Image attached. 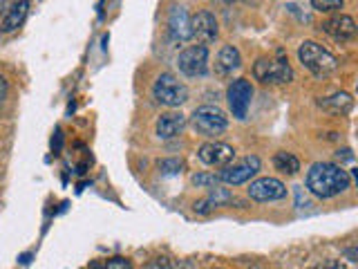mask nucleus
Wrapping results in <instances>:
<instances>
[{
    "instance_id": "nucleus-1",
    "label": "nucleus",
    "mask_w": 358,
    "mask_h": 269,
    "mask_svg": "<svg viewBox=\"0 0 358 269\" xmlns=\"http://www.w3.org/2000/svg\"><path fill=\"white\" fill-rule=\"evenodd\" d=\"M352 186L350 173L343 166L331 162H316L307 171V188L320 200L336 198Z\"/></svg>"
},
{
    "instance_id": "nucleus-2",
    "label": "nucleus",
    "mask_w": 358,
    "mask_h": 269,
    "mask_svg": "<svg viewBox=\"0 0 358 269\" xmlns=\"http://www.w3.org/2000/svg\"><path fill=\"white\" fill-rule=\"evenodd\" d=\"M298 59L309 72L318 74V76L331 74L336 67H338V59H336V56L327 48H322V45L316 43V41L302 43L300 50H298Z\"/></svg>"
},
{
    "instance_id": "nucleus-3",
    "label": "nucleus",
    "mask_w": 358,
    "mask_h": 269,
    "mask_svg": "<svg viewBox=\"0 0 358 269\" xmlns=\"http://www.w3.org/2000/svg\"><path fill=\"white\" fill-rule=\"evenodd\" d=\"M253 76L262 83H289L294 78V70H291L289 61L278 52V56H262L253 65Z\"/></svg>"
},
{
    "instance_id": "nucleus-4",
    "label": "nucleus",
    "mask_w": 358,
    "mask_h": 269,
    "mask_svg": "<svg viewBox=\"0 0 358 269\" xmlns=\"http://www.w3.org/2000/svg\"><path fill=\"white\" fill-rule=\"evenodd\" d=\"M152 95L157 99V104L168 108H179L188 101V88L175 74L166 72L157 76V81L152 85Z\"/></svg>"
},
{
    "instance_id": "nucleus-5",
    "label": "nucleus",
    "mask_w": 358,
    "mask_h": 269,
    "mask_svg": "<svg viewBox=\"0 0 358 269\" xmlns=\"http://www.w3.org/2000/svg\"><path fill=\"white\" fill-rule=\"evenodd\" d=\"M190 121H193V128L204 137H217L229 128V117L217 106H199Z\"/></svg>"
},
{
    "instance_id": "nucleus-6",
    "label": "nucleus",
    "mask_w": 358,
    "mask_h": 269,
    "mask_svg": "<svg viewBox=\"0 0 358 269\" xmlns=\"http://www.w3.org/2000/svg\"><path fill=\"white\" fill-rule=\"evenodd\" d=\"M260 171V157L249 155L242 157L238 162H229L227 166H222V171L217 173V179L229 186H240Z\"/></svg>"
},
{
    "instance_id": "nucleus-7",
    "label": "nucleus",
    "mask_w": 358,
    "mask_h": 269,
    "mask_svg": "<svg viewBox=\"0 0 358 269\" xmlns=\"http://www.w3.org/2000/svg\"><path fill=\"white\" fill-rule=\"evenodd\" d=\"M179 72L186 76H204L208 72V48L206 45H188L177 56Z\"/></svg>"
},
{
    "instance_id": "nucleus-8",
    "label": "nucleus",
    "mask_w": 358,
    "mask_h": 269,
    "mask_svg": "<svg viewBox=\"0 0 358 269\" xmlns=\"http://www.w3.org/2000/svg\"><path fill=\"white\" fill-rule=\"evenodd\" d=\"M227 99H229V108L233 112V117L244 121L246 112L251 108V99H253V85L249 78H235L227 90Z\"/></svg>"
},
{
    "instance_id": "nucleus-9",
    "label": "nucleus",
    "mask_w": 358,
    "mask_h": 269,
    "mask_svg": "<svg viewBox=\"0 0 358 269\" xmlns=\"http://www.w3.org/2000/svg\"><path fill=\"white\" fill-rule=\"evenodd\" d=\"M249 198L255 202H273L287 198V186L275 177H260L249 184Z\"/></svg>"
},
{
    "instance_id": "nucleus-10",
    "label": "nucleus",
    "mask_w": 358,
    "mask_h": 269,
    "mask_svg": "<svg viewBox=\"0 0 358 269\" xmlns=\"http://www.w3.org/2000/svg\"><path fill=\"white\" fill-rule=\"evenodd\" d=\"M197 155L206 166H227L235 160V149L224 142H208L199 146Z\"/></svg>"
},
{
    "instance_id": "nucleus-11",
    "label": "nucleus",
    "mask_w": 358,
    "mask_h": 269,
    "mask_svg": "<svg viewBox=\"0 0 358 269\" xmlns=\"http://www.w3.org/2000/svg\"><path fill=\"white\" fill-rule=\"evenodd\" d=\"M190 32H193V39H197L201 45L215 41L217 39V18L206 9L197 11V14L190 18Z\"/></svg>"
},
{
    "instance_id": "nucleus-12",
    "label": "nucleus",
    "mask_w": 358,
    "mask_h": 269,
    "mask_svg": "<svg viewBox=\"0 0 358 269\" xmlns=\"http://www.w3.org/2000/svg\"><path fill=\"white\" fill-rule=\"evenodd\" d=\"M322 32H327L334 41L345 43V41H350V39L356 36V22H354L352 16L338 14V16H334V18H329L327 22H324Z\"/></svg>"
},
{
    "instance_id": "nucleus-13",
    "label": "nucleus",
    "mask_w": 358,
    "mask_h": 269,
    "mask_svg": "<svg viewBox=\"0 0 358 269\" xmlns=\"http://www.w3.org/2000/svg\"><path fill=\"white\" fill-rule=\"evenodd\" d=\"M168 27H171V36L179 43H186L193 39V32H190V16L186 14L184 7H173L171 9V18H168Z\"/></svg>"
},
{
    "instance_id": "nucleus-14",
    "label": "nucleus",
    "mask_w": 358,
    "mask_h": 269,
    "mask_svg": "<svg viewBox=\"0 0 358 269\" xmlns=\"http://www.w3.org/2000/svg\"><path fill=\"white\" fill-rule=\"evenodd\" d=\"M186 128V117L182 112H166L159 119H157V134H159L162 139H173L177 134H182V130Z\"/></svg>"
},
{
    "instance_id": "nucleus-15",
    "label": "nucleus",
    "mask_w": 358,
    "mask_h": 269,
    "mask_svg": "<svg viewBox=\"0 0 358 269\" xmlns=\"http://www.w3.org/2000/svg\"><path fill=\"white\" fill-rule=\"evenodd\" d=\"M27 11H29V3H27V0H16V3L11 5V9L3 16V25H0V29H3V32H14V29H18L22 22H25Z\"/></svg>"
},
{
    "instance_id": "nucleus-16",
    "label": "nucleus",
    "mask_w": 358,
    "mask_h": 269,
    "mask_svg": "<svg viewBox=\"0 0 358 269\" xmlns=\"http://www.w3.org/2000/svg\"><path fill=\"white\" fill-rule=\"evenodd\" d=\"M229 202H233V195L227 188H210V193L204 200L195 202V213H208L217 207L229 205Z\"/></svg>"
},
{
    "instance_id": "nucleus-17",
    "label": "nucleus",
    "mask_w": 358,
    "mask_h": 269,
    "mask_svg": "<svg viewBox=\"0 0 358 269\" xmlns=\"http://www.w3.org/2000/svg\"><path fill=\"white\" fill-rule=\"evenodd\" d=\"M242 67V56H240V50L233 48V45H224L217 54V70L222 74H231L235 70H240Z\"/></svg>"
},
{
    "instance_id": "nucleus-18",
    "label": "nucleus",
    "mask_w": 358,
    "mask_h": 269,
    "mask_svg": "<svg viewBox=\"0 0 358 269\" xmlns=\"http://www.w3.org/2000/svg\"><path fill=\"white\" fill-rule=\"evenodd\" d=\"M318 106L324 108V110H329V112H336V115H345V112L352 110L354 99H352V95H347V92H336V95H331L327 99H320Z\"/></svg>"
},
{
    "instance_id": "nucleus-19",
    "label": "nucleus",
    "mask_w": 358,
    "mask_h": 269,
    "mask_svg": "<svg viewBox=\"0 0 358 269\" xmlns=\"http://www.w3.org/2000/svg\"><path fill=\"white\" fill-rule=\"evenodd\" d=\"M273 166L278 168L280 173H287V175H296L300 171V162H298V157L296 155H291V153H275L273 157Z\"/></svg>"
},
{
    "instance_id": "nucleus-20",
    "label": "nucleus",
    "mask_w": 358,
    "mask_h": 269,
    "mask_svg": "<svg viewBox=\"0 0 358 269\" xmlns=\"http://www.w3.org/2000/svg\"><path fill=\"white\" fill-rule=\"evenodd\" d=\"M311 7L316 11H322V14H331V11H341L345 0H309Z\"/></svg>"
},
{
    "instance_id": "nucleus-21",
    "label": "nucleus",
    "mask_w": 358,
    "mask_h": 269,
    "mask_svg": "<svg viewBox=\"0 0 358 269\" xmlns=\"http://www.w3.org/2000/svg\"><path fill=\"white\" fill-rule=\"evenodd\" d=\"M157 166H159L162 175H179L184 171V162L182 160H162Z\"/></svg>"
},
{
    "instance_id": "nucleus-22",
    "label": "nucleus",
    "mask_w": 358,
    "mask_h": 269,
    "mask_svg": "<svg viewBox=\"0 0 358 269\" xmlns=\"http://www.w3.org/2000/svg\"><path fill=\"white\" fill-rule=\"evenodd\" d=\"M195 186H201V188H213L220 179L217 175H206V173H199V175H193V179H190Z\"/></svg>"
},
{
    "instance_id": "nucleus-23",
    "label": "nucleus",
    "mask_w": 358,
    "mask_h": 269,
    "mask_svg": "<svg viewBox=\"0 0 358 269\" xmlns=\"http://www.w3.org/2000/svg\"><path fill=\"white\" fill-rule=\"evenodd\" d=\"M106 269H132V265L126 261V258L115 256V258H110V261H106Z\"/></svg>"
},
{
    "instance_id": "nucleus-24",
    "label": "nucleus",
    "mask_w": 358,
    "mask_h": 269,
    "mask_svg": "<svg viewBox=\"0 0 358 269\" xmlns=\"http://www.w3.org/2000/svg\"><path fill=\"white\" fill-rule=\"evenodd\" d=\"M143 269H173V265H171L168 258H152V261L145 263Z\"/></svg>"
},
{
    "instance_id": "nucleus-25",
    "label": "nucleus",
    "mask_w": 358,
    "mask_h": 269,
    "mask_svg": "<svg viewBox=\"0 0 358 269\" xmlns=\"http://www.w3.org/2000/svg\"><path fill=\"white\" fill-rule=\"evenodd\" d=\"M14 3H16V0H0V16H5Z\"/></svg>"
},
{
    "instance_id": "nucleus-26",
    "label": "nucleus",
    "mask_w": 358,
    "mask_h": 269,
    "mask_svg": "<svg viewBox=\"0 0 358 269\" xmlns=\"http://www.w3.org/2000/svg\"><path fill=\"white\" fill-rule=\"evenodd\" d=\"M5 97H7V81L3 76H0V104L5 101Z\"/></svg>"
},
{
    "instance_id": "nucleus-27",
    "label": "nucleus",
    "mask_w": 358,
    "mask_h": 269,
    "mask_svg": "<svg viewBox=\"0 0 358 269\" xmlns=\"http://www.w3.org/2000/svg\"><path fill=\"white\" fill-rule=\"evenodd\" d=\"M318 269H345L341 263H327V265H322V267H318Z\"/></svg>"
},
{
    "instance_id": "nucleus-28",
    "label": "nucleus",
    "mask_w": 358,
    "mask_h": 269,
    "mask_svg": "<svg viewBox=\"0 0 358 269\" xmlns=\"http://www.w3.org/2000/svg\"><path fill=\"white\" fill-rule=\"evenodd\" d=\"M173 269H195V267L190 265L188 261H184V263H179V265H177V267H173Z\"/></svg>"
},
{
    "instance_id": "nucleus-29",
    "label": "nucleus",
    "mask_w": 358,
    "mask_h": 269,
    "mask_svg": "<svg viewBox=\"0 0 358 269\" xmlns=\"http://www.w3.org/2000/svg\"><path fill=\"white\" fill-rule=\"evenodd\" d=\"M227 3H229V5H231V3H238V0H227Z\"/></svg>"
},
{
    "instance_id": "nucleus-30",
    "label": "nucleus",
    "mask_w": 358,
    "mask_h": 269,
    "mask_svg": "<svg viewBox=\"0 0 358 269\" xmlns=\"http://www.w3.org/2000/svg\"><path fill=\"white\" fill-rule=\"evenodd\" d=\"M251 269H262V267H251Z\"/></svg>"
}]
</instances>
